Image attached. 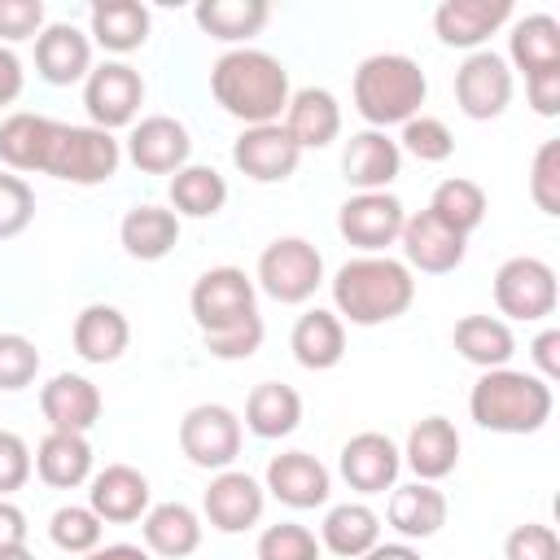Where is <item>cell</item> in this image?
I'll list each match as a JSON object with an SVG mask.
<instances>
[{"label":"cell","mask_w":560,"mask_h":560,"mask_svg":"<svg viewBox=\"0 0 560 560\" xmlns=\"http://www.w3.org/2000/svg\"><path fill=\"white\" fill-rule=\"evenodd\" d=\"M289 350L306 372H328L346 359V324L328 306H311L298 315L289 332Z\"/></svg>","instance_id":"obj_30"},{"label":"cell","mask_w":560,"mask_h":560,"mask_svg":"<svg viewBox=\"0 0 560 560\" xmlns=\"http://www.w3.org/2000/svg\"><path fill=\"white\" fill-rule=\"evenodd\" d=\"M35 472V459H31V446L13 433V429H0V499H9L13 490H22Z\"/></svg>","instance_id":"obj_50"},{"label":"cell","mask_w":560,"mask_h":560,"mask_svg":"<svg viewBox=\"0 0 560 560\" xmlns=\"http://www.w3.org/2000/svg\"><path fill=\"white\" fill-rule=\"evenodd\" d=\"M0 560H35L26 547H9V551H0Z\"/></svg>","instance_id":"obj_57"},{"label":"cell","mask_w":560,"mask_h":560,"mask_svg":"<svg viewBox=\"0 0 560 560\" xmlns=\"http://www.w3.org/2000/svg\"><path fill=\"white\" fill-rule=\"evenodd\" d=\"M337 472L350 490L359 494H385L398 486V472H402V451L394 438L376 433V429H363L354 433L341 455H337Z\"/></svg>","instance_id":"obj_15"},{"label":"cell","mask_w":560,"mask_h":560,"mask_svg":"<svg viewBox=\"0 0 560 560\" xmlns=\"http://www.w3.org/2000/svg\"><path fill=\"white\" fill-rule=\"evenodd\" d=\"M262 490L271 499H280L284 508H293V512H311V508H324L328 503L332 472L311 451H280V455L267 459Z\"/></svg>","instance_id":"obj_16"},{"label":"cell","mask_w":560,"mask_h":560,"mask_svg":"<svg viewBox=\"0 0 560 560\" xmlns=\"http://www.w3.org/2000/svg\"><path fill=\"white\" fill-rule=\"evenodd\" d=\"M324 284V254L306 236H276L258 254L254 289H262L280 306H302Z\"/></svg>","instance_id":"obj_6"},{"label":"cell","mask_w":560,"mask_h":560,"mask_svg":"<svg viewBox=\"0 0 560 560\" xmlns=\"http://www.w3.org/2000/svg\"><path fill=\"white\" fill-rule=\"evenodd\" d=\"M70 341H74V354H79L83 363L105 368V363H118L122 350L131 346V324H127V315H122L118 306L92 302V306H83V311L74 315Z\"/></svg>","instance_id":"obj_27"},{"label":"cell","mask_w":560,"mask_h":560,"mask_svg":"<svg viewBox=\"0 0 560 560\" xmlns=\"http://www.w3.org/2000/svg\"><path fill=\"white\" fill-rule=\"evenodd\" d=\"M52 122L57 118H44V114H9L0 122V162L13 171V175H39L44 171V149H48V136H52Z\"/></svg>","instance_id":"obj_38"},{"label":"cell","mask_w":560,"mask_h":560,"mask_svg":"<svg viewBox=\"0 0 560 560\" xmlns=\"http://www.w3.org/2000/svg\"><path fill=\"white\" fill-rule=\"evenodd\" d=\"M44 4L39 0H0V44H22L44 31Z\"/></svg>","instance_id":"obj_49"},{"label":"cell","mask_w":560,"mask_h":560,"mask_svg":"<svg viewBox=\"0 0 560 560\" xmlns=\"http://www.w3.org/2000/svg\"><path fill=\"white\" fill-rule=\"evenodd\" d=\"M35 219V192L22 175L0 171V241H13L31 228Z\"/></svg>","instance_id":"obj_46"},{"label":"cell","mask_w":560,"mask_h":560,"mask_svg":"<svg viewBox=\"0 0 560 560\" xmlns=\"http://www.w3.org/2000/svg\"><path fill=\"white\" fill-rule=\"evenodd\" d=\"M149 31H153V13L140 0H101L88 13V39L101 44L105 52H114V57H127V52L144 48Z\"/></svg>","instance_id":"obj_28"},{"label":"cell","mask_w":560,"mask_h":560,"mask_svg":"<svg viewBox=\"0 0 560 560\" xmlns=\"http://www.w3.org/2000/svg\"><path fill=\"white\" fill-rule=\"evenodd\" d=\"M407 223V210L394 192H354L337 210V232L359 254H385L398 245V232Z\"/></svg>","instance_id":"obj_12"},{"label":"cell","mask_w":560,"mask_h":560,"mask_svg":"<svg viewBox=\"0 0 560 560\" xmlns=\"http://www.w3.org/2000/svg\"><path fill=\"white\" fill-rule=\"evenodd\" d=\"M381 542V516L368 503H337L324 512L319 525V547L332 551L337 560H359Z\"/></svg>","instance_id":"obj_36"},{"label":"cell","mask_w":560,"mask_h":560,"mask_svg":"<svg viewBox=\"0 0 560 560\" xmlns=\"http://www.w3.org/2000/svg\"><path fill=\"white\" fill-rule=\"evenodd\" d=\"M350 96H354L359 118L372 131H385V127H402L407 118L420 114V105L429 96V79L420 70V61L407 52H372L359 61Z\"/></svg>","instance_id":"obj_3"},{"label":"cell","mask_w":560,"mask_h":560,"mask_svg":"<svg viewBox=\"0 0 560 560\" xmlns=\"http://www.w3.org/2000/svg\"><path fill=\"white\" fill-rule=\"evenodd\" d=\"M503 560H560V538L551 525L525 521L503 538Z\"/></svg>","instance_id":"obj_48"},{"label":"cell","mask_w":560,"mask_h":560,"mask_svg":"<svg viewBox=\"0 0 560 560\" xmlns=\"http://www.w3.org/2000/svg\"><path fill=\"white\" fill-rule=\"evenodd\" d=\"M398 149L402 153H411L416 162H446L451 153H455V136H451V127L442 122V118H433V114H416V118H407L402 122V131H398Z\"/></svg>","instance_id":"obj_42"},{"label":"cell","mask_w":560,"mask_h":560,"mask_svg":"<svg viewBox=\"0 0 560 560\" xmlns=\"http://www.w3.org/2000/svg\"><path fill=\"white\" fill-rule=\"evenodd\" d=\"M83 560H153L140 542H105V547H96V551H88Z\"/></svg>","instance_id":"obj_55"},{"label":"cell","mask_w":560,"mask_h":560,"mask_svg":"<svg viewBox=\"0 0 560 560\" xmlns=\"http://www.w3.org/2000/svg\"><path fill=\"white\" fill-rule=\"evenodd\" d=\"M529 359H534V376H542L547 385L560 381V328H542L529 341Z\"/></svg>","instance_id":"obj_52"},{"label":"cell","mask_w":560,"mask_h":560,"mask_svg":"<svg viewBox=\"0 0 560 560\" xmlns=\"http://www.w3.org/2000/svg\"><path fill=\"white\" fill-rule=\"evenodd\" d=\"M332 289V311L337 319L354 324V328H376L389 324L398 315H407V306L416 302V276L407 271L402 258L389 254H359L346 258L337 267V276L328 280Z\"/></svg>","instance_id":"obj_2"},{"label":"cell","mask_w":560,"mask_h":560,"mask_svg":"<svg viewBox=\"0 0 560 560\" xmlns=\"http://www.w3.org/2000/svg\"><path fill=\"white\" fill-rule=\"evenodd\" d=\"M39 376V350L22 332H0V389L18 394Z\"/></svg>","instance_id":"obj_45"},{"label":"cell","mask_w":560,"mask_h":560,"mask_svg":"<svg viewBox=\"0 0 560 560\" xmlns=\"http://www.w3.org/2000/svg\"><path fill=\"white\" fill-rule=\"evenodd\" d=\"M525 96H529V109L538 118H556L560 114V66L556 70H538V74H525Z\"/></svg>","instance_id":"obj_51"},{"label":"cell","mask_w":560,"mask_h":560,"mask_svg":"<svg viewBox=\"0 0 560 560\" xmlns=\"http://www.w3.org/2000/svg\"><path fill=\"white\" fill-rule=\"evenodd\" d=\"M210 96L236 122L262 127V122L284 118L293 88H289V70L280 57H271L262 48H228L210 66Z\"/></svg>","instance_id":"obj_1"},{"label":"cell","mask_w":560,"mask_h":560,"mask_svg":"<svg viewBox=\"0 0 560 560\" xmlns=\"http://www.w3.org/2000/svg\"><path fill=\"white\" fill-rule=\"evenodd\" d=\"M140 105H144V79L127 61H101L83 79V109H88V122L101 131L131 127Z\"/></svg>","instance_id":"obj_9"},{"label":"cell","mask_w":560,"mask_h":560,"mask_svg":"<svg viewBox=\"0 0 560 560\" xmlns=\"http://www.w3.org/2000/svg\"><path fill=\"white\" fill-rule=\"evenodd\" d=\"M459 464V429L446 416H424L411 424L407 446H402V468L416 472V481H442Z\"/></svg>","instance_id":"obj_24"},{"label":"cell","mask_w":560,"mask_h":560,"mask_svg":"<svg viewBox=\"0 0 560 560\" xmlns=\"http://www.w3.org/2000/svg\"><path fill=\"white\" fill-rule=\"evenodd\" d=\"M118 241H122L127 258L158 262V258H166L179 245V214L166 210V206H153V201L131 206L122 214V223H118Z\"/></svg>","instance_id":"obj_32"},{"label":"cell","mask_w":560,"mask_h":560,"mask_svg":"<svg viewBox=\"0 0 560 560\" xmlns=\"http://www.w3.org/2000/svg\"><path fill=\"white\" fill-rule=\"evenodd\" d=\"M341 175L354 192H389V184L402 175V149L389 131H354L341 149Z\"/></svg>","instance_id":"obj_18"},{"label":"cell","mask_w":560,"mask_h":560,"mask_svg":"<svg viewBox=\"0 0 560 560\" xmlns=\"http://www.w3.org/2000/svg\"><path fill=\"white\" fill-rule=\"evenodd\" d=\"M298 162H302V149L289 140L280 122L245 127L232 140V166L254 184H284L298 171Z\"/></svg>","instance_id":"obj_17"},{"label":"cell","mask_w":560,"mask_h":560,"mask_svg":"<svg viewBox=\"0 0 560 560\" xmlns=\"http://www.w3.org/2000/svg\"><path fill=\"white\" fill-rule=\"evenodd\" d=\"M122 158L140 171V175H175L192 162V136L179 118L171 114H149L136 118L127 131V149Z\"/></svg>","instance_id":"obj_13"},{"label":"cell","mask_w":560,"mask_h":560,"mask_svg":"<svg viewBox=\"0 0 560 560\" xmlns=\"http://www.w3.org/2000/svg\"><path fill=\"white\" fill-rule=\"evenodd\" d=\"M118 166H122V140H114V131H101L92 122H52L39 175H52V179L79 184V188H96V184L114 179Z\"/></svg>","instance_id":"obj_5"},{"label":"cell","mask_w":560,"mask_h":560,"mask_svg":"<svg viewBox=\"0 0 560 560\" xmlns=\"http://www.w3.org/2000/svg\"><path fill=\"white\" fill-rule=\"evenodd\" d=\"M302 424V394L284 381H262L245 398V429L262 442L289 438Z\"/></svg>","instance_id":"obj_35"},{"label":"cell","mask_w":560,"mask_h":560,"mask_svg":"<svg viewBox=\"0 0 560 560\" xmlns=\"http://www.w3.org/2000/svg\"><path fill=\"white\" fill-rule=\"evenodd\" d=\"M101 525L105 521L88 503H61L48 516V538H52V547H61L70 556H88L101 547Z\"/></svg>","instance_id":"obj_41"},{"label":"cell","mask_w":560,"mask_h":560,"mask_svg":"<svg viewBox=\"0 0 560 560\" xmlns=\"http://www.w3.org/2000/svg\"><path fill=\"white\" fill-rule=\"evenodd\" d=\"M280 127L289 131V140L306 153V149H328L341 136V105L328 88H298L284 105Z\"/></svg>","instance_id":"obj_26"},{"label":"cell","mask_w":560,"mask_h":560,"mask_svg":"<svg viewBox=\"0 0 560 560\" xmlns=\"http://www.w3.org/2000/svg\"><path fill=\"white\" fill-rule=\"evenodd\" d=\"M446 494L433 481H407L389 490L385 503V521L402 542H424L446 525Z\"/></svg>","instance_id":"obj_25"},{"label":"cell","mask_w":560,"mask_h":560,"mask_svg":"<svg viewBox=\"0 0 560 560\" xmlns=\"http://www.w3.org/2000/svg\"><path fill=\"white\" fill-rule=\"evenodd\" d=\"M319 538L298 521H280L258 534V560H319Z\"/></svg>","instance_id":"obj_44"},{"label":"cell","mask_w":560,"mask_h":560,"mask_svg":"<svg viewBox=\"0 0 560 560\" xmlns=\"http://www.w3.org/2000/svg\"><path fill=\"white\" fill-rule=\"evenodd\" d=\"M166 197H171V210H175L179 219H214V214L228 206V179H223L214 166L188 162L184 171L171 175Z\"/></svg>","instance_id":"obj_39"},{"label":"cell","mask_w":560,"mask_h":560,"mask_svg":"<svg viewBox=\"0 0 560 560\" xmlns=\"http://www.w3.org/2000/svg\"><path fill=\"white\" fill-rule=\"evenodd\" d=\"M451 346L459 350L464 363H472V368H481V372L508 368L512 354H516L512 324L499 319V315H464V319H455V328H451Z\"/></svg>","instance_id":"obj_33"},{"label":"cell","mask_w":560,"mask_h":560,"mask_svg":"<svg viewBox=\"0 0 560 560\" xmlns=\"http://www.w3.org/2000/svg\"><path fill=\"white\" fill-rule=\"evenodd\" d=\"M35 74L48 88H70L92 74V39L74 22H48L35 35Z\"/></svg>","instance_id":"obj_21"},{"label":"cell","mask_w":560,"mask_h":560,"mask_svg":"<svg viewBox=\"0 0 560 560\" xmlns=\"http://www.w3.org/2000/svg\"><path fill=\"white\" fill-rule=\"evenodd\" d=\"M512 70L521 74H538V70H556L560 66V22L551 13H529L521 22H512L508 35V57Z\"/></svg>","instance_id":"obj_37"},{"label":"cell","mask_w":560,"mask_h":560,"mask_svg":"<svg viewBox=\"0 0 560 560\" xmlns=\"http://www.w3.org/2000/svg\"><path fill=\"white\" fill-rule=\"evenodd\" d=\"M267 508V490L258 477L241 472V468H223L210 477L206 494H201V516L210 521V529L219 534H245L262 521Z\"/></svg>","instance_id":"obj_14"},{"label":"cell","mask_w":560,"mask_h":560,"mask_svg":"<svg viewBox=\"0 0 560 560\" xmlns=\"http://www.w3.org/2000/svg\"><path fill=\"white\" fill-rule=\"evenodd\" d=\"M455 105L472 122H490L512 105V66L494 48H477L455 70Z\"/></svg>","instance_id":"obj_11"},{"label":"cell","mask_w":560,"mask_h":560,"mask_svg":"<svg viewBox=\"0 0 560 560\" xmlns=\"http://www.w3.org/2000/svg\"><path fill=\"white\" fill-rule=\"evenodd\" d=\"M359 560H420V551L411 547V542H376L368 556H359Z\"/></svg>","instance_id":"obj_56"},{"label":"cell","mask_w":560,"mask_h":560,"mask_svg":"<svg viewBox=\"0 0 560 560\" xmlns=\"http://www.w3.org/2000/svg\"><path fill=\"white\" fill-rule=\"evenodd\" d=\"M529 197L542 214H560V140H542L529 166Z\"/></svg>","instance_id":"obj_47"},{"label":"cell","mask_w":560,"mask_h":560,"mask_svg":"<svg viewBox=\"0 0 560 560\" xmlns=\"http://www.w3.org/2000/svg\"><path fill=\"white\" fill-rule=\"evenodd\" d=\"M398 245H402L407 271H420V276H451L468 254V241L455 236L451 228H442L429 210L407 214V223L398 232Z\"/></svg>","instance_id":"obj_19"},{"label":"cell","mask_w":560,"mask_h":560,"mask_svg":"<svg viewBox=\"0 0 560 560\" xmlns=\"http://www.w3.org/2000/svg\"><path fill=\"white\" fill-rule=\"evenodd\" d=\"M22 88H26V70H22L18 52L0 44V105H13L22 96Z\"/></svg>","instance_id":"obj_53"},{"label":"cell","mask_w":560,"mask_h":560,"mask_svg":"<svg viewBox=\"0 0 560 560\" xmlns=\"http://www.w3.org/2000/svg\"><path fill=\"white\" fill-rule=\"evenodd\" d=\"M254 298H258L254 280H249L241 267H228V262H223V267H210V271H201V276L192 280L188 311H192V319H197L201 332H219V328H228V324L254 315V311H258Z\"/></svg>","instance_id":"obj_10"},{"label":"cell","mask_w":560,"mask_h":560,"mask_svg":"<svg viewBox=\"0 0 560 560\" xmlns=\"http://www.w3.org/2000/svg\"><path fill=\"white\" fill-rule=\"evenodd\" d=\"M556 302H560V289H556L551 262H542L534 254H516L494 271V306H499V315L534 324V319H547L556 311Z\"/></svg>","instance_id":"obj_7"},{"label":"cell","mask_w":560,"mask_h":560,"mask_svg":"<svg viewBox=\"0 0 560 560\" xmlns=\"http://www.w3.org/2000/svg\"><path fill=\"white\" fill-rule=\"evenodd\" d=\"M88 508L105 525H131V521H140L153 508L149 477L140 468H131V464H105L88 481Z\"/></svg>","instance_id":"obj_20"},{"label":"cell","mask_w":560,"mask_h":560,"mask_svg":"<svg viewBox=\"0 0 560 560\" xmlns=\"http://www.w3.org/2000/svg\"><path fill=\"white\" fill-rule=\"evenodd\" d=\"M556 394L542 376L521 372V368H494L481 372L472 394H468V416L490 429V433H508V438H525L538 433L551 420Z\"/></svg>","instance_id":"obj_4"},{"label":"cell","mask_w":560,"mask_h":560,"mask_svg":"<svg viewBox=\"0 0 560 560\" xmlns=\"http://www.w3.org/2000/svg\"><path fill=\"white\" fill-rule=\"evenodd\" d=\"M179 451L192 468L223 472L241 455V416L223 402H197L179 420Z\"/></svg>","instance_id":"obj_8"},{"label":"cell","mask_w":560,"mask_h":560,"mask_svg":"<svg viewBox=\"0 0 560 560\" xmlns=\"http://www.w3.org/2000/svg\"><path fill=\"white\" fill-rule=\"evenodd\" d=\"M442 228H451L455 236H472L481 223H486V210H490V201H486V188L477 184V179H464V175H451V179H442L438 188H433V197H429V206H424Z\"/></svg>","instance_id":"obj_40"},{"label":"cell","mask_w":560,"mask_h":560,"mask_svg":"<svg viewBox=\"0 0 560 560\" xmlns=\"http://www.w3.org/2000/svg\"><path fill=\"white\" fill-rule=\"evenodd\" d=\"M503 22H512V0H442L433 9V35L464 52H477Z\"/></svg>","instance_id":"obj_22"},{"label":"cell","mask_w":560,"mask_h":560,"mask_svg":"<svg viewBox=\"0 0 560 560\" xmlns=\"http://www.w3.org/2000/svg\"><path fill=\"white\" fill-rule=\"evenodd\" d=\"M31 459H35L39 481L52 486V490H79V486L92 481V442H88V433L48 429Z\"/></svg>","instance_id":"obj_31"},{"label":"cell","mask_w":560,"mask_h":560,"mask_svg":"<svg viewBox=\"0 0 560 560\" xmlns=\"http://www.w3.org/2000/svg\"><path fill=\"white\" fill-rule=\"evenodd\" d=\"M140 534H144V551L162 556V560H188L201 547V516L171 499V503H153L140 516Z\"/></svg>","instance_id":"obj_29"},{"label":"cell","mask_w":560,"mask_h":560,"mask_svg":"<svg viewBox=\"0 0 560 560\" xmlns=\"http://www.w3.org/2000/svg\"><path fill=\"white\" fill-rule=\"evenodd\" d=\"M26 547V512L9 499H0V551Z\"/></svg>","instance_id":"obj_54"},{"label":"cell","mask_w":560,"mask_h":560,"mask_svg":"<svg viewBox=\"0 0 560 560\" xmlns=\"http://www.w3.org/2000/svg\"><path fill=\"white\" fill-rule=\"evenodd\" d=\"M267 18H271L267 0H201L192 9V22L201 26V35L236 48H249V39L267 26Z\"/></svg>","instance_id":"obj_34"},{"label":"cell","mask_w":560,"mask_h":560,"mask_svg":"<svg viewBox=\"0 0 560 560\" xmlns=\"http://www.w3.org/2000/svg\"><path fill=\"white\" fill-rule=\"evenodd\" d=\"M262 337H267V324H262L258 311L245 315V319H236V324H228V328H219V332H201L210 359H223V363H236V359L258 354L262 350Z\"/></svg>","instance_id":"obj_43"},{"label":"cell","mask_w":560,"mask_h":560,"mask_svg":"<svg viewBox=\"0 0 560 560\" xmlns=\"http://www.w3.org/2000/svg\"><path fill=\"white\" fill-rule=\"evenodd\" d=\"M39 411L57 433H88L101 420V389L79 372H57L39 385Z\"/></svg>","instance_id":"obj_23"}]
</instances>
